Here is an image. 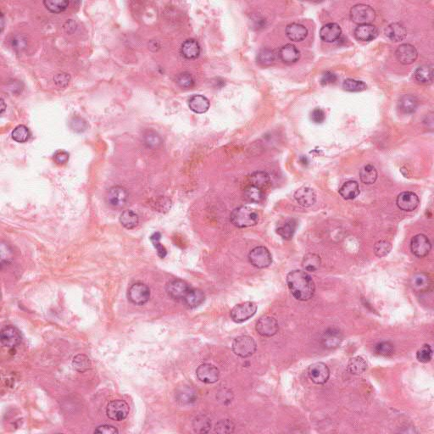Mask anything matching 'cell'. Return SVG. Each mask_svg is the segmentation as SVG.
<instances>
[{"mask_svg": "<svg viewBox=\"0 0 434 434\" xmlns=\"http://www.w3.org/2000/svg\"><path fill=\"white\" fill-rule=\"evenodd\" d=\"M287 284L292 296L300 301H307L314 296L315 283L311 277L300 270H294L287 276Z\"/></svg>", "mask_w": 434, "mask_h": 434, "instance_id": "cell-1", "label": "cell"}, {"mask_svg": "<svg viewBox=\"0 0 434 434\" xmlns=\"http://www.w3.org/2000/svg\"><path fill=\"white\" fill-rule=\"evenodd\" d=\"M259 218L258 212L248 206L236 208L230 216L231 222L239 228L256 226L259 222Z\"/></svg>", "mask_w": 434, "mask_h": 434, "instance_id": "cell-2", "label": "cell"}, {"mask_svg": "<svg viewBox=\"0 0 434 434\" xmlns=\"http://www.w3.org/2000/svg\"><path fill=\"white\" fill-rule=\"evenodd\" d=\"M232 348L236 355L241 358H248L256 353L257 345L254 338L247 335H242L234 339Z\"/></svg>", "mask_w": 434, "mask_h": 434, "instance_id": "cell-3", "label": "cell"}, {"mask_svg": "<svg viewBox=\"0 0 434 434\" xmlns=\"http://www.w3.org/2000/svg\"><path fill=\"white\" fill-rule=\"evenodd\" d=\"M376 18V12L367 4L359 3L353 6L350 9V19L353 22L360 25L371 24Z\"/></svg>", "mask_w": 434, "mask_h": 434, "instance_id": "cell-4", "label": "cell"}, {"mask_svg": "<svg viewBox=\"0 0 434 434\" xmlns=\"http://www.w3.org/2000/svg\"><path fill=\"white\" fill-rule=\"evenodd\" d=\"M257 305L256 303L248 301L238 304L231 310V317L236 323H242L256 315Z\"/></svg>", "mask_w": 434, "mask_h": 434, "instance_id": "cell-5", "label": "cell"}, {"mask_svg": "<svg viewBox=\"0 0 434 434\" xmlns=\"http://www.w3.org/2000/svg\"><path fill=\"white\" fill-rule=\"evenodd\" d=\"M150 294V289L146 284L136 283L128 290V297L132 304L143 305L148 303Z\"/></svg>", "mask_w": 434, "mask_h": 434, "instance_id": "cell-6", "label": "cell"}, {"mask_svg": "<svg viewBox=\"0 0 434 434\" xmlns=\"http://www.w3.org/2000/svg\"><path fill=\"white\" fill-rule=\"evenodd\" d=\"M249 261L254 267L262 269L272 265L273 256L268 249L264 246H258L250 251Z\"/></svg>", "mask_w": 434, "mask_h": 434, "instance_id": "cell-7", "label": "cell"}, {"mask_svg": "<svg viewBox=\"0 0 434 434\" xmlns=\"http://www.w3.org/2000/svg\"><path fill=\"white\" fill-rule=\"evenodd\" d=\"M130 412L128 404L122 400H112L106 407V415L111 420L122 422L125 420Z\"/></svg>", "mask_w": 434, "mask_h": 434, "instance_id": "cell-8", "label": "cell"}, {"mask_svg": "<svg viewBox=\"0 0 434 434\" xmlns=\"http://www.w3.org/2000/svg\"><path fill=\"white\" fill-rule=\"evenodd\" d=\"M191 289L192 288L189 286V284L181 279L171 280L165 286V291L167 292L168 296L176 301H183Z\"/></svg>", "mask_w": 434, "mask_h": 434, "instance_id": "cell-9", "label": "cell"}, {"mask_svg": "<svg viewBox=\"0 0 434 434\" xmlns=\"http://www.w3.org/2000/svg\"><path fill=\"white\" fill-rule=\"evenodd\" d=\"M0 340L3 347L8 349H14L21 342L20 331L12 325L5 326L0 332Z\"/></svg>", "mask_w": 434, "mask_h": 434, "instance_id": "cell-10", "label": "cell"}, {"mask_svg": "<svg viewBox=\"0 0 434 434\" xmlns=\"http://www.w3.org/2000/svg\"><path fill=\"white\" fill-rule=\"evenodd\" d=\"M308 375L310 380L315 384H325L330 378V370L323 362H316L309 366Z\"/></svg>", "mask_w": 434, "mask_h": 434, "instance_id": "cell-11", "label": "cell"}, {"mask_svg": "<svg viewBox=\"0 0 434 434\" xmlns=\"http://www.w3.org/2000/svg\"><path fill=\"white\" fill-rule=\"evenodd\" d=\"M128 197L129 195L125 187L114 186L109 190L107 201L112 207L122 209L128 203Z\"/></svg>", "mask_w": 434, "mask_h": 434, "instance_id": "cell-12", "label": "cell"}, {"mask_svg": "<svg viewBox=\"0 0 434 434\" xmlns=\"http://www.w3.org/2000/svg\"><path fill=\"white\" fill-rule=\"evenodd\" d=\"M411 249L414 256L418 258H423L431 251V242L424 234H417L412 238Z\"/></svg>", "mask_w": 434, "mask_h": 434, "instance_id": "cell-13", "label": "cell"}, {"mask_svg": "<svg viewBox=\"0 0 434 434\" xmlns=\"http://www.w3.org/2000/svg\"><path fill=\"white\" fill-rule=\"evenodd\" d=\"M196 375L202 383L212 384L219 380L220 372L216 366L211 364L205 363L202 364L197 368Z\"/></svg>", "mask_w": 434, "mask_h": 434, "instance_id": "cell-14", "label": "cell"}, {"mask_svg": "<svg viewBox=\"0 0 434 434\" xmlns=\"http://www.w3.org/2000/svg\"><path fill=\"white\" fill-rule=\"evenodd\" d=\"M256 331L263 337H273L279 329L278 322L275 318L266 315L261 317L256 323Z\"/></svg>", "mask_w": 434, "mask_h": 434, "instance_id": "cell-15", "label": "cell"}, {"mask_svg": "<svg viewBox=\"0 0 434 434\" xmlns=\"http://www.w3.org/2000/svg\"><path fill=\"white\" fill-rule=\"evenodd\" d=\"M396 204L400 210L404 211H413L420 204L418 196L413 192H403L398 195Z\"/></svg>", "mask_w": 434, "mask_h": 434, "instance_id": "cell-16", "label": "cell"}, {"mask_svg": "<svg viewBox=\"0 0 434 434\" xmlns=\"http://www.w3.org/2000/svg\"><path fill=\"white\" fill-rule=\"evenodd\" d=\"M418 52L414 46L410 43H403L396 50V58L403 65H411L417 60Z\"/></svg>", "mask_w": 434, "mask_h": 434, "instance_id": "cell-17", "label": "cell"}, {"mask_svg": "<svg viewBox=\"0 0 434 434\" xmlns=\"http://www.w3.org/2000/svg\"><path fill=\"white\" fill-rule=\"evenodd\" d=\"M294 199L303 207H310L316 202V193L311 187L304 186L298 188L294 193Z\"/></svg>", "mask_w": 434, "mask_h": 434, "instance_id": "cell-18", "label": "cell"}, {"mask_svg": "<svg viewBox=\"0 0 434 434\" xmlns=\"http://www.w3.org/2000/svg\"><path fill=\"white\" fill-rule=\"evenodd\" d=\"M341 34L342 29L337 23L326 24L320 31V37L326 43H334L340 38Z\"/></svg>", "mask_w": 434, "mask_h": 434, "instance_id": "cell-19", "label": "cell"}, {"mask_svg": "<svg viewBox=\"0 0 434 434\" xmlns=\"http://www.w3.org/2000/svg\"><path fill=\"white\" fill-rule=\"evenodd\" d=\"M280 60L287 65H291L297 62L300 58V52L295 46L292 44H286L283 46L278 52Z\"/></svg>", "mask_w": 434, "mask_h": 434, "instance_id": "cell-20", "label": "cell"}, {"mask_svg": "<svg viewBox=\"0 0 434 434\" xmlns=\"http://www.w3.org/2000/svg\"><path fill=\"white\" fill-rule=\"evenodd\" d=\"M378 29L372 24H365L358 26L355 30V37L359 41L370 42L377 38Z\"/></svg>", "mask_w": 434, "mask_h": 434, "instance_id": "cell-21", "label": "cell"}, {"mask_svg": "<svg viewBox=\"0 0 434 434\" xmlns=\"http://www.w3.org/2000/svg\"><path fill=\"white\" fill-rule=\"evenodd\" d=\"M385 35L393 42H400L405 39L407 34L406 27L401 23H392L385 29Z\"/></svg>", "mask_w": 434, "mask_h": 434, "instance_id": "cell-22", "label": "cell"}, {"mask_svg": "<svg viewBox=\"0 0 434 434\" xmlns=\"http://www.w3.org/2000/svg\"><path fill=\"white\" fill-rule=\"evenodd\" d=\"M287 37L293 42H301L305 39L308 35V30L305 26L298 24L292 23L288 25L286 27Z\"/></svg>", "mask_w": 434, "mask_h": 434, "instance_id": "cell-23", "label": "cell"}, {"mask_svg": "<svg viewBox=\"0 0 434 434\" xmlns=\"http://www.w3.org/2000/svg\"><path fill=\"white\" fill-rule=\"evenodd\" d=\"M200 46L194 39H187L182 43L181 54L187 60H196L200 54Z\"/></svg>", "mask_w": 434, "mask_h": 434, "instance_id": "cell-24", "label": "cell"}, {"mask_svg": "<svg viewBox=\"0 0 434 434\" xmlns=\"http://www.w3.org/2000/svg\"><path fill=\"white\" fill-rule=\"evenodd\" d=\"M322 343L326 349H334L340 345L343 340L342 335L338 330L335 328H329L324 332L322 336Z\"/></svg>", "mask_w": 434, "mask_h": 434, "instance_id": "cell-25", "label": "cell"}, {"mask_svg": "<svg viewBox=\"0 0 434 434\" xmlns=\"http://www.w3.org/2000/svg\"><path fill=\"white\" fill-rule=\"evenodd\" d=\"M414 77L418 83L430 85L434 82V67L432 65H422L416 70Z\"/></svg>", "mask_w": 434, "mask_h": 434, "instance_id": "cell-26", "label": "cell"}, {"mask_svg": "<svg viewBox=\"0 0 434 434\" xmlns=\"http://www.w3.org/2000/svg\"><path fill=\"white\" fill-rule=\"evenodd\" d=\"M188 106L194 113H205L210 108V101L206 97L200 94L193 95L188 101Z\"/></svg>", "mask_w": 434, "mask_h": 434, "instance_id": "cell-27", "label": "cell"}, {"mask_svg": "<svg viewBox=\"0 0 434 434\" xmlns=\"http://www.w3.org/2000/svg\"><path fill=\"white\" fill-rule=\"evenodd\" d=\"M431 284V278L428 273H416L411 280L412 289L417 292H424L429 289Z\"/></svg>", "mask_w": 434, "mask_h": 434, "instance_id": "cell-28", "label": "cell"}, {"mask_svg": "<svg viewBox=\"0 0 434 434\" xmlns=\"http://www.w3.org/2000/svg\"><path fill=\"white\" fill-rule=\"evenodd\" d=\"M204 299H205V295L202 290L192 288L190 291L187 292V295L183 299V302L188 308L193 309L203 304Z\"/></svg>", "mask_w": 434, "mask_h": 434, "instance_id": "cell-29", "label": "cell"}, {"mask_svg": "<svg viewBox=\"0 0 434 434\" xmlns=\"http://www.w3.org/2000/svg\"><path fill=\"white\" fill-rule=\"evenodd\" d=\"M398 105L400 111H403L404 113L411 114L414 113L415 111H417L419 103L417 97L411 94H406L400 97Z\"/></svg>", "mask_w": 434, "mask_h": 434, "instance_id": "cell-30", "label": "cell"}, {"mask_svg": "<svg viewBox=\"0 0 434 434\" xmlns=\"http://www.w3.org/2000/svg\"><path fill=\"white\" fill-rule=\"evenodd\" d=\"M360 187L356 181H348L344 182L339 189V193L346 200L354 199L360 194Z\"/></svg>", "mask_w": 434, "mask_h": 434, "instance_id": "cell-31", "label": "cell"}, {"mask_svg": "<svg viewBox=\"0 0 434 434\" xmlns=\"http://www.w3.org/2000/svg\"><path fill=\"white\" fill-rule=\"evenodd\" d=\"M139 216L133 210H124L120 216V222L127 229H134L139 224Z\"/></svg>", "mask_w": 434, "mask_h": 434, "instance_id": "cell-32", "label": "cell"}, {"mask_svg": "<svg viewBox=\"0 0 434 434\" xmlns=\"http://www.w3.org/2000/svg\"><path fill=\"white\" fill-rule=\"evenodd\" d=\"M366 369H367V363L363 357L356 356L349 360L348 363V371L351 374H362L366 372Z\"/></svg>", "mask_w": 434, "mask_h": 434, "instance_id": "cell-33", "label": "cell"}, {"mask_svg": "<svg viewBox=\"0 0 434 434\" xmlns=\"http://www.w3.org/2000/svg\"><path fill=\"white\" fill-rule=\"evenodd\" d=\"M360 178L365 184H373L378 179V171L372 165H366L360 170Z\"/></svg>", "mask_w": 434, "mask_h": 434, "instance_id": "cell-34", "label": "cell"}, {"mask_svg": "<svg viewBox=\"0 0 434 434\" xmlns=\"http://www.w3.org/2000/svg\"><path fill=\"white\" fill-rule=\"evenodd\" d=\"M321 263L320 256L315 255V254H307L306 256H304L303 261H302V267L304 268V271L309 272V273H314L319 269Z\"/></svg>", "mask_w": 434, "mask_h": 434, "instance_id": "cell-35", "label": "cell"}, {"mask_svg": "<svg viewBox=\"0 0 434 434\" xmlns=\"http://www.w3.org/2000/svg\"><path fill=\"white\" fill-rule=\"evenodd\" d=\"M72 366L75 371L83 373L88 370L91 369V360L85 355H77L73 358Z\"/></svg>", "mask_w": 434, "mask_h": 434, "instance_id": "cell-36", "label": "cell"}, {"mask_svg": "<svg viewBox=\"0 0 434 434\" xmlns=\"http://www.w3.org/2000/svg\"><path fill=\"white\" fill-rule=\"evenodd\" d=\"M244 197L251 203H259L264 198V193L260 187L250 184L244 189Z\"/></svg>", "mask_w": 434, "mask_h": 434, "instance_id": "cell-37", "label": "cell"}, {"mask_svg": "<svg viewBox=\"0 0 434 434\" xmlns=\"http://www.w3.org/2000/svg\"><path fill=\"white\" fill-rule=\"evenodd\" d=\"M211 428L210 419L205 416H198L193 421V429L198 434L209 433Z\"/></svg>", "mask_w": 434, "mask_h": 434, "instance_id": "cell-38", "label": "cell"}, {"mask_svg": "<svg viewBox=\"0 0 434 434\" xmlns=\"http://www.w3.org/2000/svg\"><path fill=\"white\" fill-rule=\"evenodd\" d=\"M296 227H297V222L294 220H290L289 222H286V224L278 227L277 233L285 240H290L295 233Z\"/></svg>", "mask_w": 434, "mask_h": 434, "instance_id": "cell-39", "label": "cell"}, {"mask_svg": "<svg viewBox=\"0 0 434 434\" xmlns=\"http://www.w3.org/2000/svg\"><path fill=\"white\" fill-rule=\"evenodd\" d=\"M43 4L46 9L52 13H61L68 8L69 1L67 0H45Z\"/></svg>", "mask_w": 434, "mask_h": 434, "instance_id": "cell-40", "label": "cell"}, {"mask_svg": "<svg viewBox=\"0 0 434 434\" xmlns=\"http://www.w3.org/2000/svg\"><path fill=\"white\" fill-rule=\"evenodd\" d=\"M250 184L262 189L270 183V176L265 171H256L250 176Z\"/></svg>", "mask_w": 434, "mask_h": 434, "instance_id": "cell-41", "label": "cell"}, {"mask_svg": "<svg viewBox=\"0 0 434 434\" xmlns=\"http://www.w3.org/2000/svg\"><path fill=\"white\" fill-rule=\"evenodd\" d=\"M257 60L258 62L263 66H270L273 65L276 60L275 52L270 48H262L261 51L259 52Z\"/></svg>", "mask_w": 434, "mask_h": 434, "instance_id": "cell-42", "label": "cell"}, {"mask_svg": "<svg viewBox=\"0 0 434 434\" xmlns=\"http://www.w3.org/2000/svg\"><path fill=\"white\" fill-rule=\"evenodd\" d=\"M11 136L15 142L25 143L30 139L31 133L26 126L19 125L13 130Z\"/></svg>", "mask_w": 434, "mask_h": 434, "instance_id": "cell-43", "label": "cell"}, {"mask_svg": "<svg viewBox=\"0 0 434 434\" xmlns=\"http://www.w3.org/2000/svg\"><path fill=\"white\" fill-rule=\"evenodd\" d=\"M343 88L348 92H361L366 90L367 86L362 81L349 78L343 82Z\"/></svg>", "mask_w": 434, "mask_h": 434, "instance_id": "cell-44", "label": "cell"}, {"mask_svg": "<svg viewBox=\"0 0 434 434\" xmlns=\"http://www.w3.org/2000/svg\"><path fill=\"white\" fill-rule=\"evenodd\" d=\"M392 244L386 240H381L376 243L374 246V253L379 258L388 256L391 252Z\"/></svg>", "mask_w": 434, "mask_h": 434, "instance_id": "cell-45", "label": "cell"}, {"mask_svg": "<svg viewBox=\"0 0 434 434\" xmlns=\"http://www.w3.org/2000/svg\"><path fill=\"white\" fill-rule=\"evenodd\" d=\"M375 351L379 355H383V356H389L394 354L395 352V346L391 342L389 341H383L378 343L376 347H375Z\"/></svg>", "mask_w": 434, "mask_h": 434, "instance_id": "cell-46", "label": "cell"}, {"mask_svg": "<svg viewBox=\"0 0 434 434\" xmlns=\"http://www.w3.org/2000/svg\"><path fill=\"white\" fill-rule=\"evenodd\" d=\"M433 358V349L429 344H424L417 352V359L422 363H428Z\"/></svg>", "mask_w": 434, "mask_h": 434, "instance_id": "cell-47", "label": "cell"}, {"mask_svg": "<svg viewBox=\"0 0 434 434\" xmlns=\"http://www.w3.org/2000/svg\"><path fill=\"white\" fill-rule=\"evenodd\" d=\"M176 83L179 87L182 88H189L193 87L194 84V80L191 73L189 72H182L176 77Z\"/></svg>", "mask_w": 434, "mask_h": 434, "instance_id": "cell-48", "label": "cell"}, {"mask_svg": "<svg viewBox=\"0 0 434 434\" xmlns=\"http://www.w3.org/2000/svg\"><path fill=\"white\" fill-rule=\"evenodd\" d=\"M234 429H235V426L232 421L224 419V420H221L216 423L215 431L218 434H231V433H233Z\"/></svg>", "mask_w": 434, "mask_h": 434, "instance_id": "cell-49", "label": "cell"}, {"mask_svg": "<svg viewBox=\"0 0 434 434\" xmlns=\"http://www.w3.org/2000/svg\"><path fill=\"white\" fill-rule=\"evenodd\" d=\"M160 238H161V234L159 233H155L151 236L150 240L153 244V247L156 249L157 254L159 256V258L164 259L167 255V251L165 250V248L159 243Z\"/></svg>", "mask_w": 434, "mask_h": 434, "instance_id": "cell-50", "label": "cell"}, {"mask_svg": "<svg viewBox=\"0 0 434 434\" xmlns=\"http://www.w3.org/2000/svg\"><path fill=\"white\" fill-rule=\"evenodd\" d=\"M145 142L149 148H158L161 145L160 137L154 132H148L145 137Z\"/></svg>", "mask_w": 434, "mask_h": 434, "instance_id": "cell-51", "label": "cell"}, {"mask_svg": "<svg viewBox=\"0 0 434 434\" xmlns=\"http://www.w3.org/2000/svg\"><path fill=\"white\" fill-rule=\"evenodd\" d=\"M177 399L183 404H189L194 402L196 400L195 393L192 389H182V391L177 394Z\"/></svg>", "mask_w": 434, "mask_h": 434, "instance_id": "cell-52", "label": "cell"}, {"mask_svg": "<svg viewBox=\"0 0 434 434\" xmlns=\"http://www.w3.org/2000/svg\"><path fill=\"white\" fill-rule=\"evenodd\" d=\"M70 127L75 133H83L87 130L88 124L81 117H73L70 122Z\"/></svg>", "mask_w": 434, "mask_h": 434, "instance_id": "cell-53", "label": "cell"}, {"mask_svg": "<svg viewBox=\"0 0 434 434\" xmlns=\"http://www.w3.org/2000/svg\"><path fill=\"white\" fill-rule=\"evenodd\" d=\"M10 44H11V47L14 50L21 52L26 48L27 42H26V38L21 35H16V36L12 37V39L10 40Z\"/></svg>", "mask_w": 434, "mask_h": 434, "instance_id": "cell-54", "label": "cell"}, {"mask_svg": "<svg viewBox=\"0 0 434 434\" xmlns=\"http://www.w3.org/2000/svg\"><path fill=\"white\" fill-rule=\"evenodd\" d=\"M70 81H71L70 75L65 73V72L57 73L54 77V83L60 88H65L66 86L68 85Z\"/></svg>", "mask_w": 434, "mask_h": 434, "instance_id": "cell-55", "label": "cell"}, {"mask_svg": "<svg viewBox=\"0 0 434 434\" xmlns=\"http://www.w3.org/2000/svg\"><path fill=\"white\" fill-rule=\"evenodd\" d=\"M310 119L312 120V122H315L316 124H321L326 119V114L324 112L323 110H321L320 108H315L311 112Z\"/></svg>", "mask_w": 434, "mask_h": 434, "instance_id": "cell-56", "label": "cell"}, {"mask_svg": "<svg viewBox=\"0 0 434 434\" xmlns=\"http://www.w3.org/2000/svg\"><path fill=\"white\" fill-rule=\"evenodd\" d=\"M118 433H119L118 429L111 425L100 426L94 430V434H115Z\"/></svg>", "mask_w": 434, "mask_h": 434, "instance_id": "cell-57", "label": "cell"}, {"mask_svg": "<svg viewBox=\"0 0 434 434\" xmlns=\"http://www.w3.org/2000/svg\"><path fill=\"white\" fill-rule=\"evenodd\" d=\"M337 79L338 77L334 73H332L331 71H326L321 77V83L322 85H327V84L334 83Z\"/></svg>", "mask_w": 434, "mask_h": 434, "instance_id": "cell-58", "label": "cell"}, {"mask_svg": "<svg viewBox=\"0 0 434 434\" xmlns=\"http://www.w3.org/2000/svg\"><path fill=\"white\" fill-rule=\"evenodd\" d=\"M54 161L59 165L65 164L69 160V153L65 151H58L55 153L54 156Z\"/></svg>", "mask_w": 434, "mask_h": 434, "instance_id": "cell-59", "label": "cell"}, {"mask_svg": "<svg viewBox=\"0 0 434 434\" xmlns=\"http://www.w3.org/2000/svg\"><path fill=\"white\" fill-rule=\"evenodd\" d=\"M6 105L5 103L3 101V99H1V114H3L5 111Z\"/></svg>", "mask_w": 434, "mask_h": 434, "instance_id": "cell-60", "label": "cell"}, {"mask_svg": "<svg viewBox=\"0 0 434 434\" xmlns=\"http://www.w3.org/2000/svg\"><path fill=\"white\" fill-rule=\"evenodd\" d=\"M0 22H1V31H3V23H4V20H3V14H1V19H0Z\"/></svg>", "mask_w": 434, "mask_h": 434, "instance_id": "cell-61", "label": "cell"}]
</instances>
